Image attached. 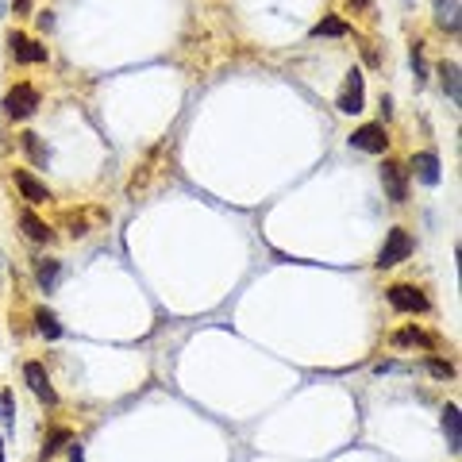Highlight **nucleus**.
<instances>
[{"mask_svg":"<svg viewBox=\"0 0 462 462\" xmlns=\"http://www.w3.org/2000/svg\"><path fill=\"white\" fill-rule=\"evenodd\" d=\"M408 255H413V235H408L404 227H393V231L385 235V246L378 251V266H382V270H389V266L404 262Z\"/></svg>","mask_w":462,"mask_h":462,"instance_id":"f257e3e1","label":"nucleus"},{"mask_svg":"<svg viewBox=\"0 0 462 462\" xmlns=\"http://www.w3.org/2000/svg\"><path fill=\"white\" fill-rule=\"evenodd\" d=\"M35 108H39V93L31 85H16L8 97H4V112H8L12 119H27Z\"/></svg>","mask_w":462,"mask_h":462,"instance_id":"f03ea898","label":"nucleus"},{"mask_svg":"<svg viewBox=\"0 0 462 462\" xmlns=\"http://www.w3.org/2000/svg\"><path fill=\"white\" fill-rule=\"evenodd\" d=\"M335 108L347 112V116H358V112H362V73H358V69L347 73V85H343V93L335 97Z\"/></svg>","mask_w":462,"mask_h":462,"instance_id":"7ed1b4c3","label":"nucleus"},{"mask_svg":"<svg viewBox=\"0 0 462 462\" xmlns=\"http://www.w3.org/2000/svg\"><path fill=\"white\" fill-rule=\"evenodd\" d=\"M351 143L358 150H366V154H385V147H389V135H385L382 124H362V128L351 135Z\"/></svg>","mask_w":462,"mask_h":462,"instance_id":"20e7f679","label":"nucleus"},{"mask_svg":"<svg viewBox=\"0 0 462 462\" xmlns=\"http://www.w3.org/2000/svg\"><path fill=\"white\" fill-rule=\"evenodd\" d=\"M389 305H393L397 312H424V308H428V297H424L416 286H393L389 289Z\"/></svg>","mask_w":462,"mask_h":462,"instance_id":"39448f33","label":"nucleus"},{"mask_svg":"<svg viewBox=\"0 0 462 462\" xmlns=\"http://www.w3.org/2000/svg\"><path fill=\"white\" fill-rule=\"evenodd\" d=\"M382 185H385V193H389L393 205H404V200H408V181H404V170L397 166V162H385L382 166Z\"/></svg>","mask_w":462,"mask_h":462,"instance_id":"423d86ee","label":"nucleus"},{"mask_svg":"<svg viewBox=\"0 0 462 462\" xmlns=\"http://www.w3.org/2000/svg\"><path fill=\"white\" fill-rule=\"evenodd\" d=\"M8 47H12V58H16V62H47V47L31 43L23 31H12V35H8Z\"/></svg>","mask_w":462,"mask_h":462,"instance_id":"0eeeda50","label":"nucleus"},{"mask_svg":"<svg viewBox=\"0 0 462 462\" xmlns=\"http://www.w3.org/2000/svg\"><path fill=\"white\" fill-rule=\"evenodd\" d=\"M23 382L31 385V393L39 397V401H47V404L58 401L54 389H50V378H47V370H43V362H27V366H23Z\"/></svg>","mask_w":462,"mask_h":462,"instance_id":"6e6552de","label":"nucleus"},{"mask_svg":"<svg viewBox=\"0 0 462 462\" xmlns=\"http://www.w3.org/2000/svg\"><path fill=\"white\" fill-rule=\"evenodd\" d=\"M413 174L420 177L424 185H439V158H435L432 150H420V154H413Z\"/></svg>","mask_w":462,"mask_h":462,"instance_id":"1a4fd4ad","label":"nucleus"},{"mask_svg":"<svg viewBox=\"0 0 462 462\" xmlns=\"http://www.w3.org/2000/svg\"><path fill=\"white\" fill-rule=\"evenodd\" d=\"M16 189H20L23 200H31V205H47V200H50V189L39 185L27 170H16Z\"/></svg>","mask_w":462,"mask_h":462,"instance_id":"9d476101","label":"nucleus"},{"mask_svg":"<svg viewBox=\"0 0 462 462\" xmlns=\"http://www.w3.org/2000/svg\"><path fill=\"white\" fill-rule=\"evenodd\" d=\"M443 435H447V447L451 451H462V420H459V408L454 404L443 408Z\"/></svg>","mask_w":462,"mask_h":462,"instance_id":"9b49d317","label":"nucleus"},{"mask_svg":"<svg viewBox=\"0 0 462 462\" xmlns=\"http://www.w3.org/2000/svg\"><path fill=\"white\" fill-rule=\"evenodd\" d=\"M20 147H23V154L35 162V166H47L50 162V150L43 147V139L35 135V131H27V135H20Z\"/></svg>","mask_w":462,"mask_h":462,"instance_id":"f8f14e48","label":"nucleus"},{"mask_svg":"<svg viewBox=\"0 0 462 462\" xmlns=\"http://www.w3.org/2000/svg\"><path fill=\"white\" fill-rule=\"evenodd\" d=\"M20 227L27 231V239H35V243H50V235H54V231H50V227L43 224L35 212H23V216H20Z\"/></svg>","mask_w":462,"mask_h":462,"instance_id":"ddd939ff","label":"nucleus"},{"mask_svg":"<svg viewBox=\"0 0 462 462\" xmlns=\"http://www.w3.org/2000/svg\"><path fill=\"white\" fill-rule=\"evenodd\" d=\"M439 78H443V89H447V97L459 104V62H439Z\"/></svg>","mask_w":462,"mask_h":462,"instance_id":"4468645a","label":"nucleus"},{"mask_svg":"<svg viewBox=\"0 0 462 462\" xmlns=\"http://www.w3.org/2000/svg\"><path fill=\"white\" fill-rule=\"evenodd\" d=\"M58 274H62V262H54V258H47V262H39V266H35V281H39L43 289H54Z\"/></svg>","mask_w":462,"mask_h":462,"instance_id":"2eb2a0df","label":"nucleus"},{"mask_svg":"<svg viewBox=\"0 0 462 462\" xmlns=\"http://www.w3.org/2000/svg\"><path fill=\"white\" fill-rule=\"evenodd\" d=\"M69 439H73V435H69V428H54V432L47 435V443H43V459H54V454H58Z\"/></svg>","mask_w":462,"mask_h":462,"instance_id":"dca6fc26","label":"nucleus"},{"mask_svg":"<svg viewBox=\"0 0 462 462\" xmlns=\"http://www.w3.org/2000/svg\"><path fill=\"white\" fill-rule=\"evenodd\" d=\"M35 324H39V332L47 335V339H58V335H62L58 316H54V312H47V308H39V312H35Z\"/></svg>","mask_w":462,"mask_h":462,"instance_id":"f3484780","label":"nucleus"},{"mask_svg":"<svg viewBox=\"0 0 462 462\" xmlns=\"http://www.w3.org/2000/svg\"><path fill=\"white\" fill-rule=\"evenodd\" d=\"M312 35H332V39H343V35H347V23L335 20V16H327V20H320V23L312 27Z\"/></svg>","mask_w":462,"mask_h":462,"instance_id":"a211bd4d","label":"nucleus"},{"mask_svg":"<svg viewBox=\"0 0 462 462\" xmlns=\"http://www.w3.org/2000/svg\"><path fill=\"white\" fill-rule=\"evenodd\" d=\"M413 343H428V339H424V335L416 332V327H404V332H397V335H393V347H413Z\"/></svg>","mask_w":462,"mask_h":462,"instance_id":"6ab92c4d","label":"nucleus"},{"mask_svg":"<svg viewBox=\"0 0 462 462\" xmlns=\"http://www.w3.org/2000/svg\"><path fill=\"white\" fill-rule=\"evenodd\" d=\"M428 374H432V378H451L454 366H451V362H439V358H432V362H428Z\"/></svg>","mask_w":462,"mask_h":462,"instance_id":"aec40b11","label":"nucleus"},{"mask_svg":"<svg viewBox=\"0 0 462 462\" xmlns=\"http://www.w3.org/2000/svg\"><path fill=\"white\" fill-rule=\"evenodd\" d=\"M351 8H366V0H351Z\"/></svg>","mask_w":462,"mask_h":462,"instance_id":"412c9836","label":"nucleus"},{"mask_svg":"<svg viewBox=\"0 0 462 462\" xmlns=\"http://www.w3.org/2000/svg\"><path fill=\"white\" fill-rule=\"evenodd\" d=\"M0 462H4V443H0Z\"/></svg>","mask_w":462,"mask_h":462,"instance_id":"4be33fe9","label":"nucleus"}]
</instances>
